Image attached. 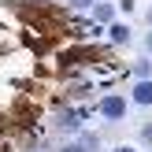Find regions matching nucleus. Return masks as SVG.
<instances>
[{
  "mask_svg": "<svg viewBox=\"0 0 152 152\" xmlns=\"http://www.w3.org/2000/svg\"><path fill=\"white\" fill-rule=\"evenodd\" d=\"M126 100H130L134 108H152V78H137Z\"/></svg>",
  "mask_w": 152,
  "mask_h": 152,
  "instance_id": "obj_2",
  "label": "nucleus"
},
{
  "mask_svg": "<svg viewBox=\"0 0 152 152\" xmlns=\"http://www.w3.org/2000/svg\"><path fill=\"white\" fill-rule=\"evenodd\" d=\"M59 152H86V148H82V145H78V141H71V145H63V148H59Z\"/></svg>",
  "mask_w": 152,
  "mask_h": 152,
  "instance_id": "obj_9",
  "label": "nucleus"
},
{
  "mask_svg": "<svg viewBox=\"0 0 152 152\" xmlns=\"http://www.w3.org/2000/svg\"><path fill=\"white\" fill-rule=\"evenodd\" d=\"M145 56L152 59V30H148V37H145Z\"/></svg>",
  "mask_w": 152,
  "mask_h": 152,
  "instance_id": "obj_11",
  "label": "nucleus"
},
{
  "mask_svg": "<svg viewBox=\"0 0 152 152\" xmlns=\"http://www.w3.org/2000/svg\"><path fill=\"white\" fill-rule=\"evenodd\" d=\"M93 19H96V26L115 22V4H96V7H93Z\"/></svg>",
  "mask_w": 152,
  "mask_h": 152,
  "instance_id": "obj_4",
  "label": "nucleus"
},
{
  "mask_svg": "<svg viewBox=\"0 0 152 152\" xmlns=\"http://www.w3.org/2000/svg\"><path fill=\"white\" fill-rule=\"evenodd\" d=\"M111 152H141V148H137V145H115Z\"/></svg>",
  "mask_w": 152,
  "mask_h": 152,
  "instance_id": "obj_10",
  "label": "nucleus"
},
{
  "mask_svg": "<svg viewBox=\"0 0 152 152\" xmlns=\"http://www.w3.org/2000/svg\"><path fill=\"white\" fill-rule=\"evenodd\" d=\"M145 22H148V26H152V7H148V15H145Z\"/></svg>",
  "mask_w": 152,
  "mask_h": 152,
  "instance_id": "obj_12",
  "label": "nucleus"
},
{
  "mask_svg": "<svg viewBox=\"0 0 152 152\" xmlns=\"http://www.w3.org/2000/svg\"><path fill=\"white\" fill-rule=\"evenodd\" d=\"M108 37H111V45H126V41H130V37H134V30L126 26V22H111Z\"/></svg>",
  "mask_w": 152,
  "mask_h": 152,
  "instance_id": "obj_3",
  "label": "nucleus"
},
{
  "mask_svg": "<svg viewBox=\"0 0 152 152\" xmlns=\"http://www.w3.org/2000/svg\"><path fill=\"white\" fill-rule=\"evenodd\" d=\"M96 111H100V119H108V123H119V119H126V111H130V100L126 96H100V104H96Z\"/></svg>",
  "mask_w": 152,
  "mask_h": 152,
  "instance_id": "obj_1",
  "label": "nucleus"
},
{
  "mask_svg": "<svg viewBox=\"0 0 152 152\" xmlns=\"http://www.w3.org/2000/svg\"><path fill=\"white\" fill-rule=\"evenodd\" d=\"M137 137H141V145H152V123L141 126V134H137Z\"/></svg>",
  "mask_w": 152,
  "mask_h": 152,
  "instance_id": "obj_7",
  "label": "nucleus"
},
{
  "mask_svg": "<svg viewBox=\"0 0 152 152\" xmlns=\"http://www.w3.org/2000/svg\"><path fill=\"white\" fill-rule=\"evenodd\" d=\"M134 71H137V78H148V74H152V63H148V56H145V59H137V63H134Z\"/></svg>",
  "mask_w": 152,
  "mask_h": 152,
  "instance_id": "obj_6",
  "label": "nucleus"
},
{
  "mask_svg": "<svg viewBox=\"0 0 152 152\" xmlns=\"http://www.w3.org/2000/svg\"><path fill=\"white\" fill-rule=\"evenodd\" d=\"M78 145L86 148V152H100V134H93V130H82Z\"/></svg>",
  "mask_w": 152,
  "mask_h": 152,
  "instance_id": "obj_5",
  "label": "nucleus"
},
{
  "mask_svg": "<svg viewBox=\"0 0 152 152\" xmlns=\"http://www.w3.org/2000/svg\"><path fill=\"white\" fill-rule=\"evenodd\" d=\"M67 4H71V7H78V11H82V7H93V0H67Z\"/></svg>",
  "mask_w": 152,
  "mask_h": 152,
  "instance_id": "obj_8",
  "label": "nucleus"
}]
</instances>
